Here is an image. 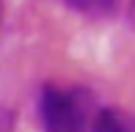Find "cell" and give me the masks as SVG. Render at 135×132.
Listing matches in <instances>:
<instances>
[{
  "instance_id": "7a4b0ae2",
  "label": "cell",
  "mask_w": 135,
  "mask_h": 132,
  "mask_svg": "<svg viewBox=\"0 0 135 132\" xmlns=\"http://www.w3.org/2000/svg\"><path fill=\"white\" fill-rule=\"evenodd\" d=\"M91 132H135V113L124 107H102L97 110Z\"/></svg>"
},
{
  "instance_id": "3957f363",
  "label": "cell",
  "mask_w": 135,
  "mask_h": 132,
  "mask_svg": "<svg viewBox=\"0 0 135 132\" xmlns=\"http://www.w3.org/2000/svg\"><path fill=\"white\" fill-rule=\"evenodd\" d=\"M69 8H77V11H83V14H110L116 6L113 3H80V0H72Z\"/></svg>"
},
{
  "instance_id": "6da1fadb",
  "label": "cell",
  "mask_w": 135,
  "mask_h": 132,
  "mask_svg": "<svg viewBox=\"0 0 135 132\" xmlns=\"http://www.w3.org/2000/svg\"><path fill=\"white\" fill-rule=\"evenodd\" d=\"M39 124L41 132H91L94 127V99L88 88L44 83L39 88Z\"/></svg>"
}]
</instances>
